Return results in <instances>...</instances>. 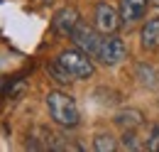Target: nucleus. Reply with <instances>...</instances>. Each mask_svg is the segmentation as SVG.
I'll use <instances>...</instances> for the list:
<instances>
[{
    "label": "nucleus",
    "instance_id": "obj_1",
    "mask_svg": "<svg viewBox=\"0 0 159 152\" xmlns=\"http://www.w3.org/2000/svg\"><path fill=\"white\" fill-rule=\"evenodd\" d=\"M47 111H49L52 123H57L59 128H64V130L79 128L81 113H79V106H76L74 96L64 93L59 88H57V91H49V93H47Z\"/></svg>",
    "mask_w": 159,
    "mask_h": 152
},
{
    "label": "nucleus",
    "instance_id": "obj_2",
    "mask_svg": "<svg viewBox=\"0 0 159 152\" xmlns=\"http://www.w3.org/2000/svg\"><path fill=\"white\" fill-rule=\"evenodd\" d=\"M57 61H59V64H61V66H64V69H66L71 76H74L76 81L91 78V76L96 74L93 57H91L88 52L79 49L76 44H74V47H69V49H61L59 54H57Z\"/></svg>",
    "mask_w": 159,
    "mask_h": 152
},
{
    "label": "nucleus",
    "instance_id": "obj_3",
    "mask_svg": "<svg viewBox=\"0 0 159 152\" xmlns=\"http://www.w3.org/2000/svg\"><path fill=\"white\" fill-rule=\"evenodd\" d=\"M103 32H100L96 25H86V22H79L76 27H74V32L69 35V39L79 47V49H83V52H88L91 57L96 59V54H98L100 49V42H103Z\"/></svg>",
    "mask_w": 159,
    "mask_h": 152
},
{
    "label": "nucleus",
    "instance_id": "obj_4",
    "mask_svg": "<svg viewBox=\"0 0 159 152\" xmlns=\"http://www.w3.org/2000/svg\"><path fill=\"white\" fill-rule=\"evenodd\" d=\"M125 57H127L125 42L118 35H105L103 42H100V49H98V54H96V59H98L103 66H118Z\"/></svg>",
    "mask_w": 159,
    "mask_h": 152
},
{
    "label": "nucleus",
    "instance_id": "obj_5",
    "mask_svg": "<svg viewBox=\"0 0 159 152\" xmlns=\"http://www.w3.org/2000/svg\"><path fill=\"white\" fill-rule=\"evenodd\" d=\"M93 25L98 27L103 35H115L120 27H122V17H120V10L108 5V2H98L96 10H93Z\"/></svg>",
    "mask_w": 159,
    "mask_h": 152
},
{
    "label": "nucleus",
    "instance_id": "obj_6",
    "mask_svg": "<svg viewBox=\"0 0 159 152\" xmlns=\"http://www.w3.org/2000/svg\"><path fill=\"white\" fill-rule=\"evenodd\" d=\"M79 22H81L79 10H76V7H71V5H66V7H61L59 12L52 17V30H54L57 35H61V37H69Z\"/></svg>",
    "mask_w": 159,
    "mask_h": 152
},
{
    "label": "nucleus",
    "instance_id": "obj_7",
    "mask_svg": "<svg viewBox=\"0 0 159 152\" xmlns=\"http://www.w3.org/2000/svg\"><path fill=\"white\" fill-rule=\"evenodd\" d=\"M147 5L149 0H120L118 10H120V17H122V25H132L147 15Z\"/></svg>",
    "mask_w": 159,
    "mask_h": 152
},
{
    "label": "nucleus",
    "instance_id": "obj_8",
    "mask_svg": "<svg viewBox=\"0 0 159 152\" xmlns=\"http://www.w3.org/2000/svg\"><path fill=\"white\" fill-rule=\"evenodd\" d=\"M139 44L144 52L159 49V17H149L139 30Z\"/></svg>",
    "mask_w": 159,
    "mask_h": 152
},
{
    "label": "nucleus",
    "instance_id": "obj_9",
    "mask_svg": "<svg viewBox=\"0 0 159 152\" xmlns=\"http://www.w3.org/2000/svg\"><path fill=\"white\" fill-rule=\"evenodd\" d=\"M113 123H115L118 128H122V130H137L139 125L144 123V115H142V111H137V108H122V111L115 113Z\"/></svg>",
    "mask_w": 159,
    "mask_h": 152
},
{
    "label": "nucleus",
    "instance_id": "obj_10",
    "mask_svg": "<svg viewBox=\"0 0 159 152\" xmlns=\"http://www.w3.org/2000/svg\"><path fill=\"white\" fill-rule=\"evenodd\" d=\"M135 78L139 81V86H144V88H157V83H159L157 69L152 64H147V61H142V64L135 66Z\"/></svg>",
    "mask_w": 159,
    "mask_h": 152
},
{
    "label": "nucleus",
    "instance_id": "obj_11",
    "mask_svg": "<svg viewBox=\"0 0 159 152\" xmlns=\"http://www.w3.org/2000/svg\"><path fill=\"white\" fill-rule=\"evenodd\" d=\"M93 150L96 152H113L118 150V140L113 133H98L93 137Z\"/></svg>",
    "mask_w": 159,
    "mask_h": 152
},
{
    "label": "nucleus",
    "instance_id": "obj_12",
    "mask_svg": "<svg viewBox=\"0 0 159 152\" xmlns=\"http://www.w3.org/2000/svg\"><path fill=\"white\" fill-rule=\"evenodd\" d=\"M47 71H49V76H52L57 83H61V86H64V83H69V81H74V76L69 74L59 61H49V64H47Z\"/></svg>",
    "mask_w": 159,
    "mask_h": 152
},
{
    "label": "nucleus",
    "instance_id": "obj_13",
    "mask_svg": "<svg viewBox=\"0 0 159 152\" xmlns=\"http://www.w3.org/2000/svg\"><path fill=\"white\" fill-rule=\"evenodd\" d=\"M120 145L125 147V150H142L144 145H139L137 140V133L135 130H122V137H120Z\"/></svg>",
    "mask_w": 159,
    "mask_h": 152
},
{
    "label": "nucleus",
    "instance_id": "obj_14",
    "mask_svg": "<svg viewBox=\"0 0 159 152\" xmlns=\"http://www.w3.org/2000/svg\"><path fill=\"white\" fill-rule=\"evenodd\" d=\"M149 152H159V125H152V130L147 135V145H144Z\"/></svg>",
    "mask_w": 159,
    "mask_h": 152
},
{
    "label": "nucleus",
    "instance_id": "obj_15",
    "mask_svg": "<svg viewBox=\"0 0 159 152\" xmlns=\"http://www.w3.org/2000/svg\"><path fill=\"white\" fill-rule=\"evenodd\" d=\"M149 5H152V7H159V0H149Z\"/></svg>",
    "mask_w": 159,
    "mask_h": 152
},
{
    "label": "nucleus",
    "instance_id": "obj_16",
    "mask_svg": "<svg viewBox=\"0 0 159 152\" xmlns=\"http://www.w3.org/2000/svg\"><path fill=\"white\" fill-rule=\"evenodd\" d=\"M39 2H44V5H49V2H52V0H39Z\"/></svg>",
    "mask_w": 159,
    "mask_h": 152
}]
</instances>
